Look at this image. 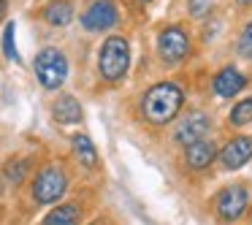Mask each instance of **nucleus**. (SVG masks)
Returning <instances> with one entry per match:
<instances>
[{"label": "nucleus", "instance_id": "obj_1", "mask_svg": "<svg viewBox=\"0 0 252 225\" xmlns=\"http://www.w3.org/2000/svg\"><path fill=\"white\" fill-rule=\"evenodd\" d=\"M182 100H185L182 90L176 87L174 82H163V84H155V87L144 95L141 111L152 125H165V122H171L179 114Z\"/></svg>", "mask_w": 252, "mask_h": 225}, {"label": "nucleus", "instance_id": "obj_2", "mask_svg": "<svg viewBox=\"0 0 252 225\" xmlns=\"http://www.w3.org/2000/svg\"><path fill=\"white\" fill-rule=\"evenodd\" d=\"M127 65H130V46H127V41L122 35H111L100 46V55H98L100 76L106 82H120L127 73Z\"/></svg>", "mask_w": 252, "mask_h": 225}, {"label": "nucleus", "instance_id": "obj_3", "mask_svg": "<svg viewBox=\"0 0 252 225\" xmlns=\"http://www.w3.org/2000/svg\"><path fill=\"white\" fill-rule=\"evenodd\" d=\"M33 68H35V76H38L41 87H46V90L63 87V82H65V76H68V60L60 49L38 52Z\"/></svg>", "mask_w": 252, "mask_h": 225}, {"label": "nucleus", "instance_id": "obj_4", "mask_svg": "<svg viewBox=\"0 0 252 225\" xmlns=\"http://www.w3.org/2000/svg\"><path fill=\"white\" fill-rule=\"evenodd\" d=\"M65 187H68L65 171H63L60 165H46L33 182V198L38 203H55L63 198Z\"/></svg>", "mask_w": 252, "mask_h": 225}, {"label": "nucleus", "instance_id": "obj_5", "mask_svg": "<svg viewBox=\"0 0 252 225\" xmlns=\"http://www.w3.org/2000/svg\"><path fill=\"white\" fill-rule=\"evenodd\" d=\"M158 55L165 63H171V65L182 63L190 55V38H187V33L182 28H165L158 35Z\"/></svg>", "mask_w": 252, "mask_h": 225}, {"label": "nucleus", "instance_id": "obj_6", "mask_svg": "<svg viewBox=\"0 0 252 225\" xmlns=\"http://www.w3.org/2000/svg\"><path fill=\"white\" fill-rule=\"evenodd\" d=\"M120 11H117L114 0H93L87 6V11L82 14V25L90 33H100V30H109L117 25Z\"/></svg>", "mask_w": 252, "mask_h": 225}, {"label": "nucleus", "instance_id": "obj_7", "mask_svg": "<svg viewBox=\"0 0 252 225\" xmlns=\"http://www.w3.org/2000/svg\"><path fill=\"white\" fill-rule=\"evenodd\" d=\"M247 209V190L241 185H233L220 193L217 198V214L222 223H236Z\"/></svg>", "mask_w": 252, "mask_h": 225}, {"label": "nucleus", "instance_id": "obj_8", "mask_svg": "<svg viewBox=\"0 0 252 225\" xmlns=\"http://www.w3.org/2000/svg\"><path fill=\"white\" fill-rule=\"evenodd\" d=\"M206 133H209V117L203 114V111H190V114L176 125L174 138L182 144V147H190V144L201 141Z\"/></svg>", "mask_w": 252, "mask_h": 225}, {"label": "nucleus", "instance_id": "obj_9", "mask_svg": "<svg viewBox=\"0 0 252 225\" xmlns=\"http://www.w3.org/2000/svg\"><path fill=\"white\" fill-rule=\"evenodd\" d=\"M220 160H222V165L230 168V171H236V168H241L244 163H250L252 160V138L250 136L230 138V141L225 144V149L220 152Z\"/></svg>", "mask_w": 252, "mask_h": 225}, {"label": "nucleus", "instance_id": "obj_10", "mask_svg": "<svg viewBox=\"0 0 252 225\" xmlns=\"http://www.w3.org/2000/svg\"><path fill=\"white\" fill-rule=\"evenodd\" d=\"M244 87H247V79L241 76L236 68H222V71L214 76V93H217L220 98H230V95L241 93Z\"/></svg>", "mask_w": 252, "mask_h": 225}, {"label": "nucleus", "instance_id": "obj_11", "mask_svg": "<svg viewBox=\"0 0 252 225\" xmlns=\"http://www.w3.org/2000/svg\"><path fill=\"white\" fill-rule=\"evenodd\" d=\"M187 165L190 168H195V171H203V168H209L212 165V160L217 158V147H214L212 141H206V138H201V141H195V144H190L187 147Z\"/></svg>", "mask_w": 252, "mask_h": 225}, {"label": "nucleus", "instance_id": "obj_12", "mask_svg": "<svg viewBox=\"0 0 252 225\" xmlns=\"http://www.w3.org/2000/svg\"><path fill=\"white\" fill-rule=\"evenodd\" d=\"M52 117L60 125H76V122H82V106L73 95H60L52 106Z\"/></svg>", "mask_w": 252, "mask_h": 225}, {"label": "nucleus", "instance_id": "obj_13", "mask_svg": "<svg viewBox=\"0 0 252 225\" xmlns=\"http://www.w3.org/2000/svg\"><path fill=\"white\" fill-rule=\"evenodd\" d=\"M44 19L52 28H65L73 19V3L71 0H52L49 6L44 8Z\"/></svg>", "mask_w": 252, "mask_h": 225}, {"label": "nucleus", "instance_id": "obj_14", "mask_svg": "<svg viewBox=\"0 0 252 225\" xmlns=\"http://www.w3.org/2000/svg\"><path fill=\"white\" fill-rule=\"evenodd\" d=\"M76 223H79V206H73V203H63L44 217V225H76Z\"/></svg>", "mask_w": 252, "mask_h": 225}, {"label": "nucleus", "instance_id": "obj_15", "mask_svg": "<svg viewBox=\"0 0 252 225\" xmlns=\"http://www.w3.org/2000/svg\"><path fill=\"white\" fill-rule=\"evenodd\" d=\"M73 152L82 160L84 165H95L98 163V152H95V144L87 136H73Z\"/></svg>", "mask_w": 252, "mask_h": 225}, {"label": "nucleus", "instance_id": "obj_16", "mask_svg": "<svg viewBox=\"0 0 252 225\" xmlns=\"http://www.w3.org/2000/svg\"><path fill=\"white\" fill-rule=\"evenodd\" d=\"M247 122H252V98H244L233 111H230V125L241 128V125H247Z\"/></svg>", "mask_w": 252, "mask_h": 225}, {"label": "nucleus", "instance_id": "obj_17", "mask_svg": "<svg viewBox=\"0 0 252 225\" xmlns=\"http://www.w3.org/2000/svg\"><path fill=\"white\" fill-rule=\"evenodd\" d=\"M30 163L28 160H11V163L6 165V179L14 182V185H19V182L25 179V174H28Z\"/></svg>", "mask_w": 252, "mask_h": 225}, {"label": "nucleus", "instance_id": "obj_18", "mask_svg": "<svg viewBox=\"0 0 252 225\" xmlns=\"http://www.w3.org/2000/svg\"><path fill=\"white\" fill-rule=\"evenodd\" d=\"M3 55H6V60H19L17 55V44H14V22L6 25V30H3Z\"/></svg>", "mask_w": 252, "mask_h": 225}, {"label": "nucleus", "instance_id": "obj_19", "mask_svg": "<svg viewBox=\"0 0 252 225\" xmlns=\"http://www.w3.org/2000/svg\"><path fill=\"white\" fill-rule=\"evenodd\" d=\"M239 55L247 57V60H252V22L247 25L239 35Z\"/></svg>", "mask_w": 252, "mask_h": 225}, {"label": "nucleus", "instance_id": "obj_20", "mask_svg": "<svg viewBox=\"0 0 252 225\" xmlns=\"http://www.w3.org/2000/svg\"><path fill=\"white\" fill-rule=\"evenodd\" d=\"M212 8V0H190V14L192 17H203Z\"/></svg>", "mask_w": 252, "mask_h": 225}, {"label": "nucleus", "instance_id": "obj_21", "mask_svg": "<svg viewBox=\"0 0 252 225\" xmlns=\"http://www.w3.org/2000/svg\"><path fill=\"white\" fill-rule=\"evenodd\" d=\"M6 8H8V0H0V19L6 17Z\"/></svg>", "mask_w": 252, "mask_h": 225}, {"label": "nucleus", "instance_id": "obj_22", "mask_svg": "<svg viewBox=\"0 0 252 225\" xmlns=\"http://www.w3.org/2000/svg\"><path fill=\"white\" fill-rule=\"evenodd\" d=\"M236 3H239V6H241V8H244V6H250L252 0H236Z\"/></svg>", "mask_w": 252, "mask_h": 225}, {"label": "nucleus", "instance_id": "obj_23", "mask_svg": "<svg viewBox=\"0 0 252 225\" xmlns=\"http://www.w3.org/2000/svg\"><path fill=\"white\" fill-rule=\"evenodd\" d=\"M138 3H149V0H138Z\"/></svg>", "mask_w": 252, "mask_h": 225}]
</instances>
